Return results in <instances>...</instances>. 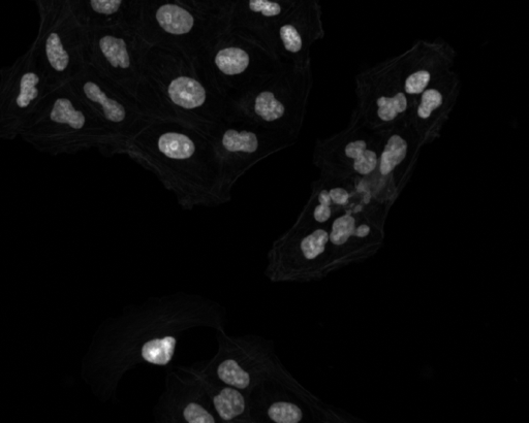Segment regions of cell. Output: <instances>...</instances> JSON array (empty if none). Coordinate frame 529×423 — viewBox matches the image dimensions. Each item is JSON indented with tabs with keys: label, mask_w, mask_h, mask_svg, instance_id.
Instances as JSON below:
<instances>
[{
	"label": "cell",
	"mask_w": 529,
	"mask_h": 423,
	"mask_svg": "<svg viewBox=\"0 0 529 423\" xmlns=\"http://www.w3.org/2000/svg\"><path fill=\"white\" fill-rule=\"evenodd\" d=\"M141 0H69V9L87 29L112 27Z\"/></svg>",
	"instance_id": "obj_12"
},
{
	"label": "cell",
	"mask_w": 529,
	"mask_h": 423,
	"mask_svg": "<svg viewBox=\"0 0 529 423\" xmlns=\"http://www.w3.org/2000/svg\"><path fill=\"white\" fill-rule=\"evenodd\" d=\"M266 415L276 423H298L303 417L302 410L297 405L285 401L272 402Z\"/></svg>",
	"instance_id": "obj_19"
},
{
	"label": "cell",
	"mask_w": 529,
	"mask_h": 423,
	"mask_svg": "<svg viewBox=\"0 0 529 423\" xmlns=\"http://www.w3.org/2000/svg\"><path fill=\"white\" fill-rule=\"evenodd\" d=\"M355 230L356 219L351 215L341 216L332 226L331 242L335 245L345 244L355 234Z\"/></svg>",
	"instance_id": "obj_21"
},
{
	"label": "cell",
	"mask_w": 529,
	"mask_h": 423,
	"mask_svg": "<svg viewBox=\"0 0 529 423\" xmlns=\"http://www.w3.org/2000/svg\"><path fill=\"white\" fill-rule=\"evenodd\" d=\"M369 232H370L369 226L366 224L360 225L358 229L355 230V234L358 237H365L369 234Z\"/></svg>",
	"instance_id": "obj_25"
},
{
	"label": "cell",
	"mask_w": 529,
	"mask_h": 423,
	"mask_svg": "<svg viewBox=\"0 0 529 423\" xmlns=\"http://www.w3.org/2000/svg\"><path fill=\"white\" fill-rule=\"evenodd\" d=\"M219 354L204 365L221 382L240 390L253 392L255 388L273 379L278 371L269 345L260 339H238L225 336L220 340Z\"/></svg>",
	"instance_id": "obj_6"
},
{
	"label": "cell",
	"mask_w": 529,
	"mask_h": 423,
	"mask_svg": "<svg viewBox=\"0 0 529 423\" xmlns=\"http://www.w3.org/2000/svg\"><path fill=\"white\" fill-rule=\"evenodd\" d=\"M33 44L50 91L70 84L89 64L88 29L69 7L39 30Z\"/></svg>",
	"instance_id": "obj_4"
},
{
	"label": "cell",
	"mask_w": 529,
	"mask_h": 423,
	"mask_svg": "<svg viewBox=\"0 0 529 423\" xmlns=\"http://www.w3.org/2000/svg\"><path fill=\"white\" fill-rule=\"evenodd\" d=\"M186 6L203 11H224L231 8L235 0H180Z\"/></svg>",
	"instance_id": "obj_23"
},
{
	"label": "cell",
	"mask_w": 529,
	"mask_h": 423,
	"mask_svg": "<svg viewBox=\"0 0 529 423\" xmlns=\"http://www.w3.org/2000/svg\"><path fill=\"white\" fill-rule=\"evenodd\" d=\"M171 101L186 110L200 108L206 101V91L197 80L190 77L174 79L168 88Z\"/></svg>",
	"instance_id": "obj_13"
},
{
	"label": "cell",
	"mask_w": 529,
	"mask_h": 423,
	"mask_svg": "<svg viewBox=\"0 0 529 423\" xmlns=\"http://www.w3.org/2000/svg\"><path fill=\"white\" fill-rule=\"evenodd\" d=\"M160 151L171 159H189L196 151L195 143L182 134L168 133L159 139Z\"/></svg>",
	"instance_id": "obj_16"
},
{
	"label": "cell",
	"mask_w": 529,
	"mask_h": 423,
	"mask_svg": "<svg viewBox=\"0 0 529 423\" xmlns=\"http://www.w3.org/2000/svg\"><path fill=\"white\" fill-rule=\"evenodd\" d=\"M211 408L217 416L226 422L251 421L252 406L240 389L227 385L216 379L204 367L194 368Z\"/></svg>",
	"instance_id": "obj_11"
},
{
	"label": "cell",
	"mask_w": 529,
	"mask_h": 423,
	"mask_svg": "<svg viewBox=\"0 0 529 423\" xmlns=\"http://www.w3.org/2000/svg\"><path fill=\"white\" fill-rule=\"evenodd\" d=\"M332 209L329 206L319 204L314 210V218L320 223H324L331 217Z\"/></svg>",
	"instance_id": "obj_24"
},
{
	"label": "cell",
	"mask_w": 529,
	"mask_h": 423,
	"mask_svg": "<svg viewBox=\"0 0 529 423\" xmlns=\"http://www.w3.org/2000/svg\"><path fill=\"white\" fill-rule=\"evenodd\" d=\"M422 148L408 121L385 132L375 173L360 181L371 198L395 197L412 176Z\"/></svg>",
	"instance_id": "obj_7"
},
{
	"label": "cell",
	"mask_w": 529,
	"mask_h": 423,
	"mask_svg": "<svg viewBox=\"0 0 529 423\" xmlns=\"http://www.w3.org/2000/svg\"><path fill=\"white\" fill-rule=\"evenodd\" d=\"M250 63V55L240 48H226L215 56L217 69L227 76L241 75L250 67Z\"/></svg>",
	"instance_id": "obj_15"
},
{
	"label": "cell",
	"mask_w": 529,
	"mask_h": 423,
	"mask_svg": "<svg viewBox=\"0 0 529 423\" xmlns=\"http://www.w3.org/2000/svg\"><path fill=\"white\" fill-rule=\"evenodd\" d=\"M328 241V234L319 230L307 236L301 242V251L306 259H315L325 250Z\"/></svg>",
	"instance_id": "obj_22"
},
{
	"label": "cell",
	"mask_w": 529,
	"mask_h": 423,
	"mask_svg": "<svg viewBox=\"0 0 529 423\" xmlns=\"http://www.w3.org/2000/svg\"><path fill=\"white\" fill-rule=\"evenodd\" d=\"M177 342V338L170 335L152 338L141 346L140 357L145 363L167 366L173 360Z\"/></svg>",
	"instance_id": "obj_14"
},
{
	"label": "cell",
	"mask_w": 529,
	"mask_h": 423,
	"mask_svg": "<svg viewBox=\"0 0 529 423\" xmlns=\"http://www.w3.org/2000/svg\"><path fill=\"white\" fill-rule=\"evenodd\" d=\"M460 89V78L453 70L427 87L414 101L407 121L423 147L441 136Z\"/></svg>",
	"instance_id": "obj_9"
},
{
	"label": "cell",
	"mask_w": 529,
	"mask_h": 423,
	"mask_svg": "<svg viewBox=\"0 0 529 423\" xmlns=\"http://www.w3.org/2000/svg\"><path fill=\"white\" fill-rule=\"evenodd\" d=\"M398 57L401 85L413 105L427 87L454 70L456 52L441 39L420 40Z\"/></svg>",
	"instance_id": "obj_8"
},
{
	"label": "cell",
	"mask_w": 529,
	"mask_h": 423,
	"mask_svg": "<svg viewBox=\"0 0 529 423\" xmlns=\"http://www.w3.org/2000/svg\"><path fill=\"white\" fill-rule=\"evenodd\" d=\"M50 92L36 47L0 70V141H14Z\"/></svg>",
	"instance_id": "obj_3"
},
{
	"label": "cell",
	"mask_w": 529,
	"mask_h": 423,
	"mask_svg": "<svg viewBox=\"0 0 529 423\" xmlns=\"http://www.w3.org/2000/svg\"><path fill=\"white\" fill-rule=\"evenodd\" d=\"M254 110L260 118L267 122L279 120L286 114V106L278 101L274 93L270 91H263L257 96Z\"/></svg>",
	"instance_id": "obj_18"
},
{
	"label": "cell",
	"mask_w": 529,
	"mask_h": 423,
	"mask_svg": "<svg viewBox=\"0 0 529 423\" xmlns=\"http://www.w3.org/2000/svg\"><path fill=\"white\" fill-rule=\"evenodd\" d=\"M39 18V30L44 29L69 7V0H35Z\"/></svg>",
	"instance_id": "obj_20"
},
{
	"label": "cell",
	"mask_w": 529,
	"mask_h": 423,
	"mask_svg": "<svg viewBox=\"0 0 529 423\" xmlns=\"http://www.w3.org/2000/svg\"><path fill=\"white\" fill-rule=\"evenodd\" d=\"M80 100L105 124L118 125L126 121L128 112L109 88V78L92 65L69 84Z\"/></svg>",
	"instance_id": "obj_10"
},
{
	"label": "cell",
	"mask_w": 529,
	"mask_h": 423,
	"mask_svg": "<svg viewBox=\"0 0 529 423\" xmlns=\"http://www.w3.org/2000/svg\"><path fill=\"white\" fill-rule=\"evenodd\" d=\"M384 134L350 121L318 146L317 165L325 177L365 181L377 169Z\"/></svg>",
	"instance_id": "obj_5"
},
{
	"label": "cell",
	"mask_w": 529,
	"mask_h": 423,
	"mask_svg": "<svg viewBox=\"0 0 529 423\" xmlns=\"http://www.w3.org/2000/svg\"><path fill=\"white\" fill-rule=\"evenodd\" d=\"M355 93L356 108L351 121L385 133L408 120L412 102L401 85L398 56L360 73Z\"/></svg>",
	"instance_id": "obj_2"
},
{
	"label": "cell",
	"mask_w": 529,
	"mask_h": 423,
	"mask_svg": "<svg viewBox=\"0 0 529 423\" xmlns=\"http://www.w3.org/2000/svg\"><path fill=\"white\" fill-rule=\"evenodd\" d=\"M105 135V123L68 84L47 94L20 137L38 151L58 156L95 146Z\"/></svg>",
	"instance_id": "obj_1"
},
{
	"label": "cell",
	"mask_w": 529,
	"mask_h": 423,
	"mask_svg": "<svg viewBox=\"0 0 529 423\" xmlns=\"http://www.w3.org/2000/svg\"><path fill=\"white\" fill-rule=\"evenodd\" d=\"M222 144L231 153H255L259 149V140L251 132H237L229 129L225 133Z\"/></svg>",
	"instance_id": "obj_17"
}]
</instances>
